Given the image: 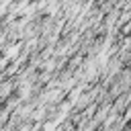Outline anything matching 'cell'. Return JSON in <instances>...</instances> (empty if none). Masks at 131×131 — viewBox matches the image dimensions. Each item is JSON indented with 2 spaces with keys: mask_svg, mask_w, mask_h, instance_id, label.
Returning <instances> with one entry per match:
<instances>
[]
</instances>
